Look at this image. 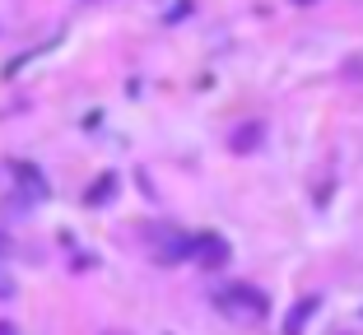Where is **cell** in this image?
I'll return each mask as SVG.
<instances>
[{
  "mask_svg": "<svg viewBox=\"0 0 363 335\" xmlns=\"http://www.w3.org/2000/svg\"><path fill=\"white\" fill-rule=\"evenodd\" d=\"M224 307H228V312H242V317H261V312H266V303H261L257 293H247V289L224 293Z\"/></svg>",
  "mask_w": 363,
  "mask_h": 335,
  "instance_id": "1",
  "label": "cell"
}]
</instances>
